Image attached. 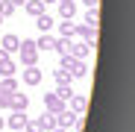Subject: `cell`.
<instances>
[{
  "instance_id": "20",
  "label": "cell",
  "mask_w": 135,
  "mask_h": 132,
  "mask_svg": "<svg viewBox=\"0 0 135 132\" xmlns=\"http://www.w3.org/2000/svg\"><path fill=\"white\" fill-rule=\"evenodd\" d=\"M71 41H74V38H56V44H53V50H56L59 56H65V53H68V47H71Z\"/></svg>"
},
{
  "instance_id": "18",
  "label": "cell",
  "mask_w": 135,
  "mask_h": 132,
  "mask_svg": "<svg viewBox=\"0 0 135 132\" xmlns=\"http://www.w3.org/2000/svg\"><path fill=\"white\" fill-rule=\"evenodd\" d=\"M53 79H56V85H71V82H74V76L68 74V71H62V68L53 71Z\"/></svg>"
},
{
  "instance_id": "12",
  "label": "cell",
  "mask_w": 135,
  "mask_h": 132,
  "mask_svg": "<svg viewBox=\"0 0 135 132\" xmlns=\"http://www.w3.org/2000/svg\"><path fill=\"white\" fill-rule=\"evenodd\" d=\"M74 15H76V0L59 3V18H62V21H74Z\"/></svg>"
},
{
  "instance_id": "19",
  "label": "cell",
  "mask_w": 135,
  "mask_h": 132,
  "mask_svg": "<svg viewBox=\"0 0 135 132\" xmlns=\"http://www.w3.org/2000/svg\"><path fill=\"white\" fill-rule=\"evenodd\" d=\"M15 9H18L15 3H9V0H0V18H3V21H6V18H12V15H15Z\"/></svg>"
},
{
  "instance_id": "16",
  "label": "cell",
  "mask_w": 135,
  "mask_h": 132,
  "mask_svg": "<svg viewBox=\"0 0 135 132\" xmlns=\"http://www.w3.org/2000/svg\"><path fill=\"white\" fill-rule=\"evenodd\" d=\"M53 44H56V38L47 35V32H41V38H35V47L38 50H53Z\"/></svg>"
},
{
  "instance_id": "30",
  "label": "cell",
  "mask_w": 135,
  "mask_h": 132,
  "mask_svg": "<svg viewBox=\"0 0 135 132\" xmlns=\"http://www.w3.org/2000/svg\"><path fill=\"white\" fill-rule=\"evenodd\" d=\"M56 3H68V0H56Z\"/></svg>"
},
{
  "instance_id": "15",
  "label": "cell",
  "mask_w": 135,
  "mask_h": 132,
  "mask_svg": "<svg viewBox=\"0 0 135 132\" xmlns=\"http://www.w3.org/2000/svg\"><path fill=\"white\" fill-rule=\"evenodd\" d=\"M35 27H38L41 32H50V30H53V18H50L47 12H44V15H38V18H35Z\"/></svg>"
},
{
  "instance_id": "5",
  "label": "cell",
  "mask_w": 135,
  "mask_h": 132,
  "mask_svg": "<svg viewBox=\"0 0 135 132\" xmlns=\"http://www.w3.org/2000/svg\"><path fill=\"white\" fill-rule=\"evenodd\" d=\"M62 109H65V100H62V97H56V91H53V94H44V112L59 115Z\"/></svg>"
},
{
  "instance_id": "4",
  "label": "cell",
  "mask_w": 135,
  "mask_h": 132,
  "mask_svg": "<svg viewBox=\"0 0 135 132\" xmlns=\"http://www.w3.org/2000/svg\"><path fill=\"white\" fill-rule=\"evenodd\" d=\"M12 112V109H9ZM6 120V129H12V132H18V129H24L27 126V112H12L9 118H3Z\"/></svg>"
},
{
  "instance_id": "22",
  "label": "cell",
  "mask_w": 135,
  "mask_h": 132,
  "mask_svg": "<svg viewBox=\"0 0 135 132\" xmlns=\"http://www.w3.org/2000/svg\"><path fill=\"white\" fill-rule=\"evenodd\" d=\"M0 85H3V91H12V94L18 91V79H15V76H3V79H0Z\"/></svg>"
},
{
  "instance_id": "21",
  "label": "cell",
  "mask_w": 135,
  "mask_h": 132,
  "mask_svg": "<svg viewBox=\"0 0 135 132\" xmlns=\"http://www.w3.org/2000/svg\"><path fill=\"white\" fill-rule=\"evenodd\" d=\"M85 24H88V27H97V24H100V12H97V6L85 12Z\"/></svg>"
},
{
  "instance_id": "28",
  "label": "cell",
  "mask_w": 135,
  "mask_h": 132,
  "mask_svg": "<svg viewBox=\"0 0 135 132\" xmlns=\"http://www.w3.org/2000/svg\"><path fill=\"white\" fill-rule=\"evenodd\" d=\"M50 132H68V129H59V126H56V129H50Z\"/></svg>"
},
{
  "instance_id": "8",
  "label": "cell",
  "mask_w": 135,
  "mask_h": 132,
  "mask_svg": "<svg viewBox=\"0 0 135 132\" xmlns=\"http://www.w3.org/2000/svg\"><path fill=\"white\" fill-rule=\"evenodd\" d=\"M18 47H21V38H18L15 32H6L3 38H0V50H6L9 56H12V53H18Z\"/></svg>"
},
{
  "instance_id": "6",
  "label": "cell",
  "mask_w": 135,
  "mask_h": 132,
  "mask_svg": "<svg viewBox=\"0 0 135 132\" xmlns=\"http://www.w3.org/2000/svg\"><path fill=\"white\" fill-rule=\"evenodd\" d=\"M53 118H56V126H59V129H71V126L76 123V118H79V115H74L71 109H62V112H59V115H53Z\"/></svg>"
},
{
  "instance_id": "11",
  "label": "cell",
  "mask_w": 135,
  "mask_h": 132,
  "mask_svg": "<svg viewBox=\"0 0 135 132\" xmlns=\"http://www.w3.org/2000/svg\"><path fill=\"white\" fill-rule=\"evenodd\" d=\"M9 109H12V112H27V109H30V97H27V94H21V91H15Z\"/></svg>"
},
{
  "instance_id": "25",
  "label": "cell",
  "mask_w": 135,
  "mask_h": 132,
  "mask_svg": "<svg viewBox=\"0 0 135 132\" xmlns=\"http://www.w3.org/2000/svg\"><path fill=\"white\" fill-rule=\"evenodd\" d=\"M82 3H85V6H88V9H94V6H97V3H100V0H82Z\"/></svg>"
},
{
  "instance_id": "26",
  "label": "cell",
  "mask_w": 135,
  "mask_h": 132,
  "mask_svg": "<svg viewBox=\"0 0 135 132\" xmlns=\"http://www.w3.org/2000/svg\"><path fill=\"white\" fill-rule=\"evenodd\" d=\"M9 3H15V6H24V3H27V0H9Z\"/></svg>"
},
{
  "instance_id": "10",
  "label": "cell",
  "mask_w": 135,
  "mask_h": 132,
  "mask_svg": "<svg viewBox=\"0 0 135 132\" xmlns=\"http://www.w3.org/2000/svg\"><path fill=\"white\" fill-rule=\"evenodd\" d=\"M71 112L74 115H85L88 112V97L85 94H74L71 97Z\"/></svg>"
},
{
  "instance_id": "23",
  "label": "cell",
  "mask_w": 135,
  "mask_h": 132,
  "mask_svg": "<svg viewBox=\"0 0 135 132\" xmlns=\"http://www.w3.org/2000/svg\"><path fill=\"white\" fill-rule=\"evenodd\" d=\"M56 97L71 100V97H74V88H71V85H56Z\"/></svg>"
},
{
  "instance_id": "32",
  "label": "cell",
  "mask_w": 135,
  "mask_h": 132,
  "mask_svg": "<svg viewBox=\"0 0 135 132\" xmlns=\"http://www.w3.org/2000/svg\"><path fill=\"white\" fill-rule=\"evenodd\" d=\"M0 24H3V18H0Z\"/></svg>"
},
{
  "instance_id": "14",
  "label": "cell",
  "mask_w": 135,
  "mask_h": 132,
  "mask_svg": "<svg viewBox=\"0 0 135 132\" xmlns=\"http://www.w3.org/2000/svg\"><path fill=\"white\" fill-rule=\"evenodd\" d=\"M24 9H27V15H30V18L44 15V3H41V0H27V3H24Z\"/></svg>"
},
{
  "instance_id": "31",
  "label": "cell",
  "mask_w": 135,
  "mask_h": 132,
  "mask_svg": "<svg viewBox=\"0 0 135 132\" xmlns=\"http://www.w3.org/2000/svg\"><path fill=\"white\" fill-rule=\"evenodd\" d=\"M0 91H3V85H0Z\"/></svg>"
},
{
  "instance_id": "2",
  "label": "cell",
  "mask_w": 135,
  "mask_h": 132,
  "mask_svg": "<svg viewBox=\"0 0 135 132\" xmlns=\"http://www.w3.org/2000/svg\"><path fill=\"white\" fill-rule=\"evenodd\" d=\"M74 35H79L85 44H91V50L97 47V27H88V24H74Z\"/></svg>"
},
{
  "instance_id": "3",
  "label": "cell",
  "mask_w": 135,
  "mask_h": 132,
  "mask_svg": "<svg viewBox=\"0 0 135 132\" xmlns=\"http://www.w3.org/2000/svg\"><path fill=\"white\" fill-rule=\"evenodd\" d=\"M68 56H74V59H88L91 56V44H85V41H71V47H68Z\"/></svg>"
},
{
  "instance_id": "9",
  "label": "cell",
  "mask_w": 135,
  "mask_h": 132,
  "mask_svg": "<svg viewBox=\"0 0 135 132\" xmlns=\"http://www.w3.org/2000/svg\"><path fill=\"white\" fill-rule=\"evenodd\" d=\"M0 76H15V59L6 50H0Z\"/></svg>"
},
{
  "instance_id": "29",
  "label": "cell",
  "mask_w": 135,
  "mask_h": 132,
  "mask_svg": "<svg viewBox=\"0 0 135 132\" xmlns=\"http://www.w3.org/2000/svg\"><path fill=\"white\" fill-rule=\"evenodd\" d=\"M41 3H44V6H47V3H56V0H41Z\"/></svg>"
},
{
  "instance_id": "7",
  "label": "cell",
  "mask_w": 135,
  "mask_h": 132,
  "mask_svg": "<svg viewBox=\"0 0 135 132\" xmlns=\"http://www.w3.org/2000/svg\"><path fill=\"white\" fill-rule=\"evenodd\" d=\"M41 79H44V74L38 71V65H30V68H24V82H27L30 88L41 85Z\"/></svg>"
},
{
  "instance_id": "1",
  "label": "cell",
  "mask_w": 135,
  "mask_h": 132,
  "mask_svg": "<svg viewBox=\"0 0 135 132\" xmlns=\"http://www.w3.org/2000/svg\"><path fill=\"white\" fill-rule=\"evenodd\" d=\"M38 47H35V38H21V47H18V59H21V65L24 68H30V65H35L38 62Z\"/></svg>"
},
{
  "instance_id": "24",
  "label": "cell",
  "mask_w": 135,
  "mask_h": 132,
  "mask_svg": "<svg viewBox=\"0 0 135 132\" xmlns=\"http://www.w3.org/2000/svg\"><path fill=\"white\" fill-rule=\"evenodd\" d=\"M12 106V91H0V109H9Z\"/></svg>"
},
{
  "instance_id": "27",
  "label": "cell",
  "mask_w": 135,
  "mask_h": 132,
  "mask_svg": "<svg viewBox=\"0 0 135 132\" xmlns=\"http://www.w3.org/2000/svg\"><path fill=\"white\" fill-rule=\"evenodd\" d=\"M3 129H6V120H3V118H0V132H3Z\"/></svg>"
},
{
  "instance_id": "13",
  "label": "cell",
  "mask_w": 135,
  "mask_h": 132,
  "mask_svg": "<svg viewBox=\"0 0 135 132\" xmlns=\"http://www.w3.org/2000/svg\"><path fill=\"white\" fill-rule=\"evenodd\" d=\"M35 123H38V132H50V129H56V118H53L50 112H44L41 118H35Z\"/></svg>"
},
{
  "instance_id": "17",
  "label": "cell",
  "mask_w": 135,
  "mask_h": 132,
  "mask_svg": "<svg viewBox=\"0 0 135 132\" xmlns=\"http://www.w3.org/2000/svg\"><path fill=\"white\" fill-rule=\"evenodd\" d=\"M59 38H74V21H59Z\"/></svg>"
}]
</instances>
